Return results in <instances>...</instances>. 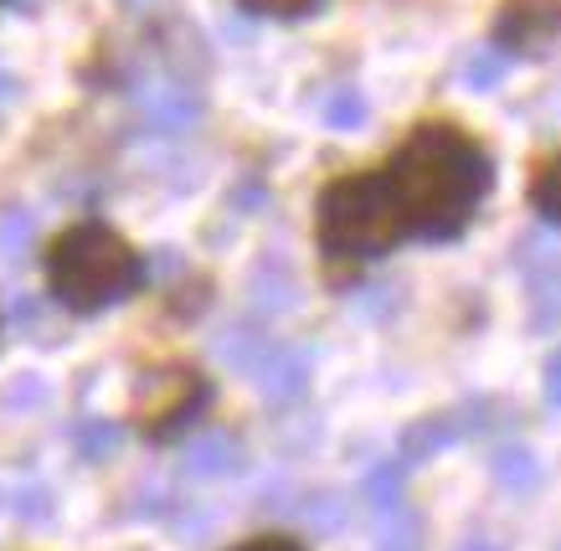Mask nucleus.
I'll use <instances>...</instances> for the list:
<instances>
[{
    "label": "nucleus",
    "instance_id": "1",
    "mask_svg": "<svg viewBox=\"0 0 561 551\" xmlns=\"http://www.w3.org/2000/svg\"><path fill=\"white\" fill-rule=\"evenodd\" d=\"M391 202L408 222V238H459L474 207L494 186V160L459 124H417L387 171Z\"/></svg>",
    "mask_w": 561,
    "mask_h": 551
},
{
    "label": "nucleus",
    "instance_id": "2",
    "mask_svg": "<svg viewBox=\"0 0 561 551\" xmlns=\"http://www.w3.org/2000/svg\"><path fill=\"white\" fill-rule=\"evenodd\" d=\"M145 284V259L103 222H78L47 248V289L72 314H99Z\"/></svg>",
    "mask_w": 561,
    "mask_h": 551
},
{
    "label": "nucleus",
    "instance_id": "3",
    "mask_svg": "<svg viewBox=\"0 0 561 551\" xmlns=\"http://www.w3.org/2000/svg\"><path fill=\"white\" fill-rule=\"evenodd\" d=\"M314 238L320 253L335 263H371L387 259L397 242L408 238V222L391 202V186L381 171H356L341 175L320 191V207H314Z\"/></svg>",
    "mask_w": 561,
    "mask_h": 551
},
{
    "label": "nucleus",
    "instance_id": "4",
    "mask_svg": "<svg viewBox=\"0 0 561 551\" xmlns=\"http://www.w3.org/2000/svg\"><path fill=\"white\" fill-rule=\"evenodd\" d=\"M206 402H211V381L196 366H181V361L154 366L135 387V417H139V428H145V438H154V444L181 438L206 413Z\"/></svg>",
    "mask_w": 561,
    "mask_h": 551
},
{
    "label": "nucleus",
    "instance_id": "5",
    "mask_svg": "<svg viewBox=\"0 0 561 551\" xmlns=\"http://www.w3.org/2000/svg\"><path fill=\"white\" fill-rule=\"evenodd\" d=\"M505 417H511V407H505L500 397H469V402H459V407L423 413L402 428L397 459H402V464H427V459H438V454H448V448H459L463 438H479V433L500 428Z\"/></svg>",
    "mask_w": 561,
    "mask_h": 551
},
{
    "label": "nucleus",
    "instance_id": "6",
    "mask_svg": "<svg viewBox=\"0 0 561 551\" xmlns=\"http://www.w3.org/2000/svg\"><path fill=\"white\" fill-rule=\"evenodd\" d=\"M561 36V0H505L494 16V47L511 57H541Z\"/></svg>",
    "mask_w": 561,
    "mask_h": 551
},
{
    "label": "nucleus",
    "instance_id": "7",
    "mask_svg": "<svg viewBox=\"0 0 561 551\" xmlns=\"http://www.w3.org/2000/svg\"><path fill=\"white\" fill-rule=\"evenodd\" d=\"M139 108H145V124H150L154 135H186L191 124L202 119L206 99L191 78L171 72V78H160V83H150L139 93Z\"/></svg>",
    "mask_w": 561,
    "mask_h": 551
},
{
    "label": "nucleus",
    "instance_id": "8",
    "mask_svg": "<svg viewBox=\"0 0 561 551\" xmlns=\"http://www.w3.org/2000/svg\"><path fill=\"white\" fill-rule=\"evenodd\" d=\"M309 371H314V356H309L305 345L273 341L268 351H263V361H257L248 377H253V387L268 397V402H294V397H305Z\"/></svg>",
    "mask_w": 561,
    "mask_h": 551
},
{
    "label": "nucleus",
    "instance_id": "9",
    "mask_svg": "<svg viewBox=\"0 0 561 551\" xmlns=\"http://www.w3.org/2000/svg\"><path fill=\"white\" fill-rule=\"evenodd\" d=\"M490 474H494V484H500L505 495L526 500V495H536V490H541L546 464L536 459V448H526V444H500L490 454Z\"/></svg>",
    "mask_w": 561,
    "mask_h": 551
},
{
    "label": "nucleus",
    "instance_id": "10",
    "mask_svg": "<svg viewBox=\"0 0 561 551\" xmlns=\"http://www.w3.org/2000/svg\"><path fill=\"white\" fill-rule=\"evenodd\" d=\"M242 469V444L232 433H206L186 448V474L196 480H221V474H238Z\"/></svg>",
    "mask_w": 561,
    "mask_h": 551
},
{
    "label": "nucleus",
    "instance_id": "11",
    "mask_svg": "<svg viewBox=\"0 0 561 551\" xmlns=\"http://www.w3.org/2000/svg\"><path fill=\"white\" fill-rule=\"evenodd\" d=\"M360 495L371 500V510L391 516V510H402V500H408V464L402 459H381V464L366 469V480H360Z\"/></svg>",
    "mask_w": 561,
    "mask_h": 551
},
{
    "label": "nucleus",
    "instance_id": "12",
    "mask_svg": "<svg viewBox=\"0 0 561 551\" xmlns=\"http://www.w3.org/2000/svg\"><path fill=\"white\" fill-rule=\"evenodd\" d=\"M253 305L263 314L294 310V305H299V278H294V268H284V263H263V268L253 274Z\"/></svg>",
    "mask_w": 561,
    "mask_h": 551
},
{
    "label": "nucleus",
    "instance_id": "13",
    "mask_svg": "<svg viewBox=\"0 0 561 551\" xmlns=\"http://www.w3.org/2000/svg\"><path fill=\"white\" fill-rule=\"evenodd\" d=\"M526 325L536 330V335H551V330H561V268H546V274L530 278Z\"/></svg>",
    "mask_w": 561,
    "mask_h": 551
},
{
    "label": "nucleus",
    "instance_id": "14",
    "mask_svg": "<svg viewBox=\"0 0 561 551\" xmlns=\"http://www.w3.org/2000/svg\"><path fill=\"white\" fill-rule=\"evenodd\" d=\"M268 335H263V330L257 325H248V320H238V325H227L217 335V356L227 366H238V371H253L257 361H263V351H268Z\"/></svg>",
    "mask_w": 561,
    "mask_h": 551
},
{
    "label": "nucleus",
    "instance_id": "15",
    "mask_svg": "<svg viewBox=\"0 0 561 551\" xmlns=\"http://www.w3.org/2000/svg\"><path fill=\"white\" fill-rule=\"evenodd\" d=\"M505 72H511V57L500 53L494 42H484V47H469L459 78H463V88H469V93H494V88L505 83Z\"/></svg>",
    "mask_w": 561,
    "mask_h": 551
},
{
    "label": "nucleus",
    "instance_id": "16",
    "mask_svg": "<svg viewBox=\"0 0 561 551\" xmlns=\"http://www.w3.org/2000/svg\"><path fill=\"white\" fill-rule=\"evenodd\" d=\"M72 444H78V454H83L88 464H103V459L119 454L124 428L114 423V417H83V423L72 428Z\"/></svg>",
    "mask_w": 561,
    "mask_h": 551
},
{
    "label": "nucleus",
    "instance_id": "17",
    "mask_svg": "<svg viewBox=\"0 0 561 551\" xmlns=\"http://www.w3.org/2000/svg\"><path fill=\"white\" fill-rule=\"evenodd\" d=\"M366 119H371V104H366L360 88H335V93L324 99V124H330V129L351 135V129H366Z\"/></svg>",
    "mask_w": 561,
    "mask_h": 551
},
{
    "label": "nucleus",
    "instance_id": "18",
    "mask_svg": "<svg viewBox=\"0 0 561 551\" xmlns=\"http://www.w3.org/2000/svg\"><path fill=\"white\" fill-rule=\"evenodd\" d=\"M530 202L551 227H561V156H551L530 181Z\"/></svg>",
    "mask_w": 561,
    "mask_h": 551
},
{
    "label": "nucleus",
    "instance_id": "19",
    "mask_svg": "<svg viewBox=\"0 0 561 551\" xmlns=\"http://www.w3.org/2000/svg\"><path fill=\"white\" fill-rule=\"evenodd\" d=\"M32 232H36V217L32 211H0V259H21L26 248H32Z\"/></svg>",
    "mask_w": 561,
    "mask_h": 551
},
{
    "label": "nucleus",
    "instance_id": "20",
    "mask_svg": "<svg viewBox=\"0 0 561 551\" xmlns=\"http://www.w3.org/2000/svg\"><path fill=\"white\" fill-rule=\"evenodd\" d=\"M417 536H423V526H417V516L402 505V510H391V516H387L376 551H417Z\"/></svg>",
    "mask_w": 561,
    "mask_h": 551
},
{
    "label": "nucleus",
    "instance_id": "21",
    "mask_svg": "<svg viewBox=\"0 0 561 551\" xmlns=\"http://www.w3.org/2000/svg\"><path fill=\"white\" fill-rule=\"evenodd\" d=\"M11 510L21 520H51L57 516V500H51L47 484H21L16 495H11Z\"/></svg>",
    "mask_w": 561,
    "mask_h": 551
},
{
    "label": "nucleus",
    "instance_id": "22",
    "mask_svg": "<svg viewBox=\"0 0 561 551\" xmlns=\"http://www.w3.org/2000/svg\"><path fill=\"white\" fill-rule=\"evenodd\" d=\"M299 516H305L309 526H320V531H335V526H345V500L341 495H314L299 505Z\"/></svg>",
    "mask_w": 561,
    "mask_h": 551
},
{
    "label": "nucleus",
    "instance_id": "23",
    "mask_svg": "<svg viewBox=\"0 0 561 551\" xmlns=\"http://www.w3.org/2000/svg\"><path fill=\"white\" fill-rule=\"evenodd\" d=\"M320 0H242V11H253V16H309Z\"/></svg>",
    "mask_w": 561,
    "mask_h": 551
},
{
    "label": "nucleus",
    "instance_id": "24",
    "mask_svg": "<svg viewBox=\"0 0 561 551\" xmlns=\"http://www.w3.org/2000/svg\"><path fill=\"white\" fill-rule=\"evenodd\" d=\"M541 397L546 407H561V345H551V356L541 366Z\"/></svg>",
    "mask_w": 561,
    "mask_h": 551
},
{
    "label": "nucleus",
    "instance_id": "25",
    "mask_svg": "<svg viewBox=\"0 0 561 551\" xmlns=\"http://www.w3.org/2000/svg\"><path fill=\"white\" fill-rule=\"evenodd\" d=\"M0 402H5V407H36V402H47V387L36 377H26V381H16V387H5Z\"/></svg>",
    "mask_w": 561,
    "mask_h": 551
},
{
    "label": "nucleus",
    "instance_id": "26",
    "mask_svg": "<svg viewBox=\"0 0 561 551\" xmlns=\"http://www.w3.org/2000/svg\"><path fill=\"white\" fill-rule=\"evenodd\" d=\"M232 551H305L294 536H253V541H242V547Z\"/></svg>",
    "mask_w": 561,
    "mask_h": 551
},
{
    "label": "nucleus",
    "instance_id": "27",
    "mask_svg": "<svg viewBox=\"0 0 561 551\" xmlns=\"http://www.w3.org/2000/svg\"><path fill=\"white\" fill-rule=\"evenodd\" d=\"M11 93H16V78H11V72H0V99H11Z\"/></svg>",
    "mask_w": 561,
    "mask_h": 551
},
{
    "label": "nucleus",
    "instance_id": "28",
    "mask_svg": "<svg viewBox=\"0 0 561 551\" xmlns=\"http://www.w3.org/2000/svg\"><path fill=\"white\" fill-rule=\"evenodd\" d=\"M459 551H500V547H494V541H463Z\"/></svg>",
    "mask_w": 561,
    "mask_h": 551
},
{
    "label": "nucleus",
    "instance_id": "29",
    "mask_svg": "<svg viewBox=\"0 0 561 551\" xmlns=\"http://www.w3.org/2000/svg\"><path fill=\"white\" fill-rule=\"evenodd\" d=\"M124 5H135V11H139V5H154V0H124Z\"/></svg>",
    "mask_w": 561,
    "mask_h": 551
},
{
    "label": "nucleus",
    "instance_id": "30",
    "mask_svg": "<svg viewBox=\"0 0 561 551\" xmlns=\"http://www.w3.org/2000/svg\"><path fill=\"white\" fill-rule=\"evenodd\" d=\"M557 551H561V547H557Z\"/></svg>",
    "mask_w": 561,
    "mask_h": 551
}]
</instances>
